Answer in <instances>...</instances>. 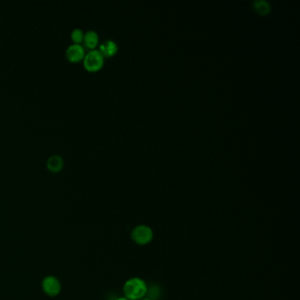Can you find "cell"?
Here are the masks:
<instances>
[{
	"instance_id": "1",
	"label": "cell",
	"mask_w": 300,
	"mask_h": 300,
	"mask_svg": "<svg viewBox=\"0 0 300 300\" xmlns=\"http://www.w3.org/2000/svg\"><path fill=\"white\" fill-rule=\"evenodd\" d=\"M124 298L129 300H141L148 292L147 284L139 277H132L127 280L122 288Z\"/></svg>"
},
{
	"instance_id": "2",
	"label": "cell",
	"mask_w": 300,
	"mask_h": 300,
	"mask_svg": "<svg viewBox=\"0 0 300 300\" xmlns=\"http://www.w3.org/2000/svg\"><path fill=\"white\" fill-rule=\"evenodd\" d=\"M104 62V57L97 49L88 50L83 59L84 67L89 71H99L103 66Z\"/></svg>"
},
{
	"instance_id": "3",
	"label": "cell",
	"mask_w": 300,
	"mask_h": 300,
	"mask_svg": "<svg viewBox=\"0 0 300 300\" xmlns=\"http://www.w3.org/2000/svg\"><path fill=\"white\" fill-rule=\"evenodd\" d=\"M131 239L137 245L146 246L153 240V231L150 226L146 225H139L136 226L131 232Z\"/></svg>"
},
{
	"instance_id": "4",
	"label": "cell",
	"mask_w": 300,
	"mask_h": 300,
	"mask_svg": "<svg viewBox=\"0 0 300 300\" xmlns=\"http://www.w3.org/2000/svg\"><path fill=\"white\" fill-rule=\"evenodd\" d=\"M42 289L45 295L50 298H55L61 293L62 284L57 276L47 275L42 279Z\"/></svg>"
},
{
	"instance_id": "5",
	"label": "cell",
	"mask_w": 300,
	"mask_h": 300,
	"mask_svg": "<svg viewBox=\"0 0 300 300\" xmlns=\"http://www.w3.org/2000/svg\"><path fill=\"white\" fill-rule=\"evenodd\" d=\"M85 55H86V50L81 43L73 42L67 47L65 50L67 59L70 60L71 62H78L80 60H83Z\"/></svg>"
},
{
	"instance_id": "6",
	"label": "cell",
	"mask_w": 300,
	"mask_h": 300,
	"mask_svg": "<svg viewBox=\"0 0 300 300\" xmlns=\"http://www.w3.org/2000/svg\"><path fill=\"white\" fill-rule=\"evenodd\" d=\"M99 50L104 58H110L114 55L117 54L118 51V45L112 39H108L100 43Z\"/></svg>"
},
{
	"instance_id": "7",
	"label": "cell",
	"mask_w": 300,
	"mask_h": 300,
	"mask_svg": "<svg viewBox=\"0 0 300 300\" xmlns=\"http://www.w3.org/2000/svg\"><path fill=\"white\" fill-rule=\"evenodd\" d=\"M100 42L99 33L95 30H88L84 34V45L88 48L89 50H94Z\"/></svg>"
},
{
	"instance_id": "8",
	"label": "cell",
	"mask_w": 300,
	"mask_h": 300,
	"mask_svg": "<svg viewBox=\"0 0 300 300\" xmlns=\"http://www.w3.org/2000/svg\"><path fill=\"white\" fill-rule=\"evenodd\" d=\"M47 167L51 172L58 173L61 171L63 167V158L59 154H53L50 156L47 159Z\"/></svg>"
},
{
	"instance_id": "9",
	"label": "cell",
	"mask_w": 300,
	"mask_h": 300,
	"mask_svg": "<svg viewBox=\"0 0 300 300\" xmlns=\"http://www.w3.org/2000/svg\"><path fill=\"white\" fill-rule=\"evenodd\" d=\"M253 8L261 15H267L270 13L271 5L266 0H255L253 3Z\"/></svg>"
},
{
	"instance_id": "10",
	"label": "cell",
	"mask_w": 300,
	"mask_h": 300,
	"mask_svg": "<svg viewBox=\"0 0 300 300\" xmlns=\"http://www.w3.org/2000/svg\"><path fill=\"white\" fill-rule=\"evenodd\" d=\"M84 34L85 32L79 28H75L71 31V38L74 43H81L83 42Z\"/></svg>"
},
{
	"instance_id": "11",
	"label": "cell",
	"mask_w": 300,
	"mask_h": 300,
	"mask_svg": "<svg viewBox=\"0 0 300 300\" xmlns=\"http://www.w3.org/2000/svg\"><path fill=\"white\" fill-rule=\"evenodd\" d=\"M127 300V299H126V298H124V297H123V298H119V299H117V300Z\"/></svg>"
},
{
	"instance_id": "12",
	"label": "cell",
	"mask_w": 300,
	"mask_h": 300,
	"mask_svg": "<svg viewBox=\"0 0 300 300\" xmlns=\"http://www.w3.org/2000/svg\"><path fill=\"white\" fill-rule=\"evenodd\" d=\"M149 300V299H146V300H144V299H143V300Z\"/></svg>"
}]
</instances>
